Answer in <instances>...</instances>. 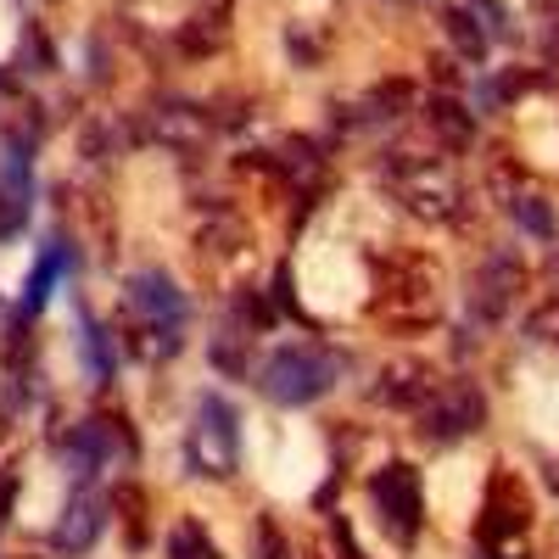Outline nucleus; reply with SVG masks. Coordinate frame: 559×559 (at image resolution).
Wrapping results in <instances>:
<instances>
[{
	"instance_id": "11",
	"label": "nucleus",
	"mask_w": 559,
	"mask_h": 559,
	"mask_svg": "<svg viewBox=\"0 0 559 559\" xmlns=\"http://www.w3.org/2000/svg\"><path fill=\"white\" fill-rule=\"evenodd\" d=\"M146 140H157V146H168L179 157H202L213 140V118L191 102H168V107L146 112Z\"/></svg>"
},
{
	"instance_id": "18",
	"label": "nucleus",
	"mask_w": 559,
	"mask_h": 559,
	"mask_svg": "<svg viewBox=\"0 0 559 559\" xmlns=\"http://www.w3.org/2000/svg\"><path fill=\"white\" fill-rule=\"evenodd\" d=\"M112 509L123 515V537H129V548H146V537H152V526H146V492H140L134 481H123L118 498H112Z\"/></svg>"
},
{
	"instance_id": "14",
	"label": "nucleus",
	"mask_w": 559,
	"mask_h": 559,
	"mask_svg": "<svg viewBox=\"0 0 559 559\" xmlns=\"http://www.w3.org/2000/svg\"><path fill=\"white\" fill-rule=\"evenodd\" d=\"M426 123H431V134H437V146H448V152H464V146L476 140V118L464 112L453 96H431Z\"/></svg>"
},
{
	"instance_id": "21",
	"label": "nucleus",
	"mask_w": 559,
	"mask_h": 559,
	"mask_svg": "<svg viewBox=\"0 0 559 559\" xmlns=\"http://www.w3.org/2000/svg\"><path fill=\"white\" fill-rule=\"evenodd\" d=\"M213 364L224 369L229 381H241V376H247V336H241V331L213 336Z\"/></svg>"
},
{
	"instance_id": "15",
	"label": "nucleus",
	"mask_w": 559,
	"mask_h": 559,
	"mask_svg": "<svg viewBox=\"0 0 559 559\" xmlns=\"http://www.w3.org/2000/svg\"><path fill=\"white\" fill-rule=\"evenodd\" d=\"M442 34L453 39V51L464 62H487V28L464 12V7H442Z\"/></svg>"
},
{
	"instance_id": "25",
	"label": "nucleus",
	"mask_w": 559,
	"mask_h": 559,
	"mask_svg": "<svg viewBox=\"0 0 559 559\" xmlns=\"http://www.w3.org/2000/svg\"><path fill=\"white\" fill-rule=\"evenodd\" d=\"M236 308H241V324H258V331H263V324L274 319V308H269L258 292H241V297H236Z\"/></svg>"
},
{
	"instance_id": "4",
	"label": "nucleus",
	"mask_w": 559,
	"mask_h": 559,
	"mask_svg": "<svg viewBox=\"0 0 559 559\" xmlns=\"http://www.w3.org/2000/svg\"><path fill=\"white\" fill-rule=\"evenodd\" d=\"M342 376V358L331 347H319V342H292V347H280L263 358L258 369V392L269 403H286V408H308L319 403L324 392L336 386Z\"/></svg>"
},
{
	"instance_id": "13",
	"label": "nucleus",
	"mask_w": 559,
	"mask_h": 559,
	"mask_svg": "<svg viewBox=\"0 0 559 559\" xmlns=\"http://www.w3.org/2000/svg\"><path fill=\"white\" fill-rule=\"evenodd\" d=\"M28 202H34V179H28L23 152H12L7 163H0V241H12L28 224Z\"/></svg>"
},
{
	"instance_id": "9",
	"label": "nucleus",
	"mask_w": 559,
	"mask_h": 559,
	"mask_svg": "<svg viewBox=\"0 0 559 559\" xmlns=\"http://www.w3.org/2000/svg\"><path fill=\"white\" fill-rule=\"evenodd\" d=\"M521 292H526V263L515 252H492L471 280V308H476V319L492 324V319H503L509 308H515Z\"/></svg>"
},
{
	"instance_id": "3",
	"label": "nucleus",
	"mask_w": 559,
	"mask_h": 559,
	"mask_svg": "<svg viewBox=\"0 0 559 559\" xmlns=\"http://www.w3.org/2000/svg\"><path fill=\"white\" fill-rule=\"evenodd\" d=\"M129 347L140 358H163V353H179V324H185V297L168 274L146 269L129 280Z\"/></svg>"
},
{
	"instance_id": "20",
	"label": "nucleus",
	"mask_w": 559,
	"mask_h": 559,
	"mask_svg": "<svg viewBox=\"0 0 559 559\" xmlns=\"http://www.w3.org/2000/svg\"><path fill=\"white\" fill-rule=\"evenodd\" d=\"M408 107H414V84L408 79H381L376 90H369V112L376 118H397Z\"/></svg>"
},
{
	"instance_id": "26",
	"label": "nucleus",
	"mask_w": 559,
	"mask_h": 559,
	"mask_svg": "<svg viewBox=\"0 0 559 559\" xmlns=\"http://www.w3.org/2000/svg\"><path fill=\"white\" fill-rule=\"evenodd\" d=\"M12 498H17V471H0V526L12 521Z\"/></svg>"
},
{
	"instance_id": "5",
	"label": "nucleus",
	"mask_w": 559,
	"mask_h": 559,
	"mask_svg": "<svg viewBox=\"0 0 559 559\" xmlns=\"http://www.w3.org/2000/svg\"><path fill=\"white\" fill-rule=\"evenodd\" d=\"M476 543H481L487 559H532V492L509 464H498L492 481H487Z\"/></svg>"
},
{
	"instance_id": "8",
	"label": "nucleus",
	"mask_w": 559,
	"mask_h": 559,
	"mask_svg": "<svg viewBox=\"0 0 559 559\" xmlns=\"http://www.w3.org/2000/svg\"><path fill=\"white\" fill-rule=\"evenodd\" d=\"M487 426V397L476 381H442L431 392V403L419 408V437L448 448V442H464L471 431Z\"/></svg>"
},
{
	"instance_id": "10",
	"label": "nucleus",
	"mask_w": 559,
	"mask_h": 559,
	"mask_svg": "<svg viewBox=\"0 0 559 559\" xmlns=\"http://www.w3.org/2000/svg\"><path fill=\"white\" fill-rule=\"evenodd\" d=\"M437 386H442L437 364H426V358H392V364H381V376H376V403L381 408L419 414V408L431 403Z\"/></svg>"
},
{
	"instance_id": "16",
	"label": "nucleus",
	"mask_w": 559,
	"mask_h": 559,
	"mask_svg": "<svg viewBox=\"0 0 559 559\" xmlns=\"http://www.w3.org/2000/svg\"><path fill=\"white\" fill-rule=\"evenodd\" d=\"M224 34H229L224 17H207V12H202V17H185V23H179L174 45H179L185 57H213L218 45H224Z\"/></svg>"
},
{
	"instance_id": "2",
	"label": "nucleus",
	"mask_w": 559,
	"mask_h": 559,
	"mask_svg": "<svg viewBox=\"0 0 559 559\" xmlns=\"http://www.w3.org/2000/svg\"><path fill=\"white\" fill-rule=\"evenodd\" d=\"M386 185H392V197L403 202V213H414L419 224H453L464 213V185H459L453 163H442V157L397 152L386 163Z\"/></svg>"
},
{
	"instance_id": "30",
	"label": "nucleus",
	"mask_w": 559,
	"mask_h": 559,
	"mask_svg": "<svg viewBox=\"0 0 559 559\" xmlns=\"http://www.w3.org/2000/svg\"><path fill=\"white\" fill-rule=\"evenodd\" d=\"M23 559H34V554H23Z\"/></svg>"
},
{
	"instance_id": "27",
	"label": "nucleus",
	"mask_w": 559,
	"mask_h": 559,
	"mask_svg": "<svg viewBox=\"0 0 559 559\" xmlns=\"http://www.w3.org/2000/svg\"><path fill=\"white\" fill-rule=\"evenodd\" d=\"M548 559H559V515H554V526H548Z\"/></svg>"
},
{
	"instance_id": "23",
	"label": "nucleus",
	"mask_w": 559,
	"mask_h": 559,
	"mask_svg": "<svg viewBox=\"0 0 559 559\" xmlns=\"http://www.w3.org/2000/svg\"><path fill=\"white\" fill-rule=\"evenodd\" d=\"M347 548L331 537V532H308L302 543H297V559H342Z\"/></svg>"
},
{
	"instance_id": "17",
	"label": "nucleus",
	"mask_w": 559,
	"mask_h": 559,
	"mask_svg": "<svg viewBox=\"0 0 559 559\" xmlns=\"http://www.w3.org/2000/svg\"><path fill=\"white\" fill-rule=\"evenodd\" d=\"M509 213H515V224L526 229V236H537V241H554V236H559L554 207H548V197H537V191H515V197H509Z\"/></svg>"
},
{
	"instance_id": "28",
	"label": "nucleus",
	"mask_w": 559,
	"mask_h": 559,
	"mask_svg": "<svg viewBox=\"0 0 559 559\" xmlns=\"http://www.w3.org/2000/svg\"><path fill=\"white\" fill-rule=\"evenodd\" d=\"M548 280H554V292H559V258H554V263H548Z\"/></svg>"
},
{
	"instance_id": "1",
	"label": "nucleus",
	"mask_w": 559,
	"mask_h": 559,
	"mask_svg": "<svg viewBox=\"0 0 559 559\" xmlns=\"http://www.w3.org/2000/svg\"><path fill=\"white\" fill-rule=\"evenodd\" d=\"M381 331L414 336L442 319V263L431 252H386L376 258V297H369Z\"/></svg>"
},
{
	"instance_id": "22",
	"label": "nucleus",
	"mask_w": 559,
	"mask_h": 559,
	"mask_svg": "<svg viewBox=\"0 0 559 559\" xmlns=\"http://www.w3.org/2000/svg\"><path fill=\"white\" fill-rule=\"evenodd\" d=\"M526 336L543 342V347H559V297H548L526 313Z\"/></svg>"
},
{
	"instance_id": "24",
	"label": "nucleus",
	"mask_w": 559,
	"mask_h": 559,
	"mask_svg": "<svg viewBox=\"0 0 559 559\" xmlns=\"http://www.w3.org/2000/svg\"><path fill=\"white\" fill-rule=\"evenodd\" d=\"M258 548H263V559H297V554L286 548V537H280L274 521H258Z\"/></svg>"
},
{
	"instance_id": "19",
	"label": "nucleus",
	"mask_w": 559,
	"mask_h": 559,
	"mask_svg": "<svg viewBox=\"0 0 559 559\" xmlns=\"http://www.w3.org/2000/svg\"><path fill=\"white\" fill-rule=\"evenodd\" d=\"M168 559H218V543L202 532V521H174V532H168Z\"/></svg>"
},
{
	"instance_id": "7",
	"label": "nucleus",
	"mask_w": 559,
	"mask_h": 559,
	"mask_svg": "<svg viewBox=\"0 0 559 559\" xmlns=\"http://www.w3.org/2000/svg\"><path fill=\"white\" fill-rule=\"evenodd\" d=\"M369 503L386 526V537L397 543H414L419 537V521H426V487H419V471L414 464H381L376 481H369Z\"/></svg>"
},
{
	"instance_id": "12",
	"label": "nucleus",
	"mask_w": 559,
	"mask_h": 559,
	"mask_svg": "<svg viewBox=\"0 0 559 559\" xmlns=\"http://www.w3.org/2000/svg\"><path fill=\"white\" fill-rule=\"evenodd\" d=\"M102 526H107V503H102V492L79 487V498L68 503V515H62V526H57V554H84L90 543L102 537Z\"/></svg>"
},
{
	"instance_id": "6",
	"label": "nucleus",
	"mask_w": 559,
	"mask_h": 559,
	"mask_svg": "<svg viewBox=\"0 0 559 559\" xmlns=\"http://www.w3.org/2000/svg\"><path fill=\"white\" fill-rule=\"evenodd\" d=\"M191 471L207 476V481H229L241 471V431H236V408L224 397H202L197 403V419H191Z\"/></svg>"
},
{
	"instance_id": "29",
	"label": "nucleus",
	"mask_w": 559,
	"mask_h": 559,
	"mask_svg": "<svg viewBox=\"0 0 559 559\" xmlns=\"http://www.w3.org/2000/svg\"><path fill=\"white\" fill-rule=\"evenodd\" d=\"M543 7H548V12H559V0H543Z\"/></svg>"
}]
</instances>
